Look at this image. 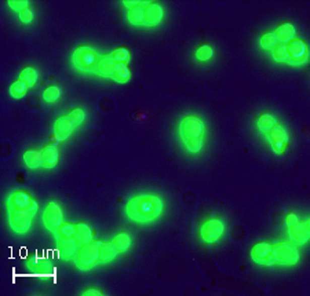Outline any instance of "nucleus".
<instances>
[{
	"label": "nucleus",
	"mask_w": 310,
	"mask_h": 296,
	"mask_svg": "<svg viewBox=\"0 0 310 296\" xmlns=\"http://www.w3.org/2000/svg\"><path fill=\"white\" fill-rule=\"evenodd\" d=\"M164 201L159 194H146V196H134L127 204V212L131 218L149 222L157 218L163 211Z\"/></svg>",
	"instance_id": "obj_1"
},
{
	"label": "nucleus",
	"mask_w": 310,
	"mask_h": 296,
	"mask_svg": "<svg viewBox=\"0 0 310 296\" xmlns=\"http://www.w3.org/2000/svg\"><path fill=\"white\" fill-rule=\"evenodd\" d=\"M99 247H101V241H90V243L80 245L78 254H76L78 267L83 270L91 269L99 260Z\"/></svg>",
	"instance_id": "obj_2"
},
{
	"label": "nucleus",
	"mask_w": 310,
	"mask_h": 296,
	"mask_svg": "<svg viewBox=\"0 0 310 296\" xmlns=\"http://www.w3.org/2000/svg\"><path fill=\"white\" fill-rule=\"evenodd\" d=\"M73 61L79 69L88 72V70H94L97 68L98 55L93 47L83 44V46H79L73 52Z\"/></svg>",
	"instance_id": "obj_3"
},
{
	"label": "nucleus",
	"mask_w": 310,
	"mask_h": 296,
	"mask_svg": "<svg viewBox=\"0 0 310 296\" xmlns=\"http://www.w3.org/2000/svg\"><path fill=\"white\" fill-rule=\"evenodd\" d=\"M9 222L11 229L17 233H26L32 226L37 209H9Z\"/></svg>",
	"instance_id": "obj_4"
},
{
	"label": "nucleus",
	"mask_w": 310,
	"mask_h": 296,
	"mask_svg": "<svg viewBox=\"0 0 310 296\" xmlns=\"http://www.w3.org/2000/svg\"><path fill=\"white\" fill-rule=\"evenodd\" d=\"M276 262L284 265H294L299 260V250L291 241H280L272 248Z\"/></svg>",
	"instance_id": "obj_5"
},
{
	"label": "nucleus",
	"mask_w": 310,
	"mask_h": 296,
	"mask_svg": "<svg viewBox=\"0 0 310 296\" xmlns=\"http://www.w3.org/2000/svg\"><path fill=\"white\" fill-rule=\"evenodd\" d=\"M226 229V224L223 219L219 218H210L207 219L206 222L202 225L200 228V233H202V239L207 244L215 243L217 240H219L225 233Z\"/></svg>",
	"instance_id": "obj_6"
},
{
	"label": "nucleus",
	"mask_w": 310,
	"mask_h": 296,
	"mask_svg": "<svg viewBox=\"0 0 310 296\" xmlns=\"http://www.w3.org/2000/svg\"><path fill=\"white\" fill-rule=\"evenodd\" d=\"M7 207L9 209H37L39 203L28 190L17 189L9 196Z\"/></svg>",
	"instance_id": "obj_7"
},
{
	"label": "nucleus",
	"mask_w": 310,
	"mask_h": 296,
	"mask_svg": "<svg viewBox=\"0 0 310 296\" xmlns=\"http://www.w3.org/2000/svg\"><path fill=\"white\" fill-rule=\"evenodd\" d=\"M43 220H44V226L51 233L55 234L59 225L64 222V209H62L61 204L58 201H54V200L47 204L44 215H43Z\"/></svg>",
	"instance_id": "obj_8"
},
{
	"label": "nucleus",
	"mask_w": 310,
	"mask_h": 296,
	"mask_svg": "<svg viewBox=\"0 0 310 296\" xmlns=\"http://www.w3.org/2000/svg\"><path fill=\"white\" fill-rule=\"evenodd\" d=\"M285 46H287V55L291 62H305L309 58V47L303 39L294 37L288 43H285Z\"/></svg>",
	"instance_id": "obj_9"
},
{
	"label": "nucleus",
	"mask_w": 310,
	"mask_h": 296,
	"mask_svg": "<svg viewBox=\"0 0 310 296\" xmlns=\"http://www.w3.org/2000/svg\"><path fill=\"white\" fill-rule=\"evenodd\" d=\"M266 135H268V138L270 139V142H272L274 151L279 152V153H283V152H284L285 146L288 143V132L285 131L283 125L276 123L270 130L266 131Z\"/></svg>",
	"instance_id": "obj_10"
},
{
	"label": "nucleus",
	"mask_w": 310,
	"mask_h": 296,
	"mask_svg": "<svg viewBox=\"0 0 310 296\" xmlns=\"http://www.w3.org/2000/svg\"><path fill=\"white\" fill-rule=\"evenodd\" d=\"M80 244L75 237H58L57 250L59 252V258L62 260H71L73 256H76Z\"/></svg>",
	"instance_id": "obj_11"
},
{
	"label": "nucleus",
	"mask_w": 310,
	"mask_h": 296,
	"mask_svg": "<svg viewBox=\"0 0 310 296\" xmlns=\"http://www.w3.org/2000/svg\"><path fill=\"white\" fill-rule=\"evenodd\" d=\"M182 131L186 136H200L204 132V123L195 114H186L181 121Z\"/></svg>",
	"instance_id": "obj_12"
},
{
	"label": "nucleus",
	"mask_w": 310,
	"mask_h": 296,
	"mask_svg": "<svg viewBox=\"0 0 310 296\" xmlns=\"http://www.w3.org/2000/svg\"><path fill=\"white\" fill-rule=\"evenodd\" d=\"M75 125L76 123L73 121L71 114H62L55 121L54 132L61 136V139H68L75 130Z\"/></svg>",
	"instance_id": "obj_13"
},
{
	"label": "nucleus",
	"mask_w": 310,
	"mask_h": 296,
	"mask_svg": "<svg viewBox=\"0 0 310 296\" xmlns=\"http://www.w3.org/2000/svg\"><path fill=\"white\" fill-rule=\"evenodd\" d=\"M288 232L291 234V237L294 241L299 243V244H305L307 243V240L310 237V230L307 224H303V222H295V224L289 225Z\"/></svg>",
	"instance_id": "obj_14"
},
{
	"label": "nucleus",
	"mask_w": 310,
	"mask_h": 296,
	"mask_svg": "<svg viewBox=\"0 0 310 296\" xmlns=\"http://www.w3.org/2000/svg\"><path fill=\"white\" fill-rule=\"evenodd\" d=\"M164 9L159 3H149L145 7V22L148 25H156L163 20Z\"/></svg>",
	"instance_id": "obj_15"
},
{
	"label": "nucleus",
	"mask_w": 310,
	"mask_h": 296,
	"mask_svg": "<svg viewBox=\"0 0 310 296\" xmlns=\"http://www.w3.org/2000/svg\"><path fill=\"white\" fill-rule=\"evenodd\" d=\"M274 36L280 43H288L291 39H294L295 33H296V28L292 22H283L277 25V28L273 31Z\"/></svg>",
	"instance_id": "obj_16"
},
{
	"label": "nucleus",
	"mask_w": 310,
	"mask_h": 296,
	"mask_svg": "<svg viewBox=\"0 0 310 296\" xmlns=\"http://www.w3.org/2000/svg\"><path fill=\"white\" fill-rule=\"evenodd\" d=\"M116 61L112 54H103L98 58L97 62V70H98L102 76H113L114 68H116Z\"/></svg>",
	"instance_id": "obj_17"
},
{
	"label": "nucleus",
	"mask_w": 310,
	"mask_h": 296,
	"mask_svg": "<svg viewBox=\"0 0 310 296\" xmlns=\"http://www.w3.org/2000/svg\"><path fill=\"white\" fill-rule=\"evenodd\" d=\"M120 251L119 248L116 247L113 241H103L101 243V247H99V260L101 263H106V262H110L113 260Z\"/></svg>",
	"instance_id": "obj_18"
},
{
	"label": "nucleus",
	"mask_w": 310,
	"mask_h": 296,
	"mask_svg": "<svg viewBox=\"0 0 310 296\" xmlns=\"http://www.w3.org/2000/svg\"><path fill=\"white\" fill-rule=\"evenodd\" d=\"M272 248H273V245L269 241H259L257 244H254V247L251 248V256L254 260L264 263V260L272 254Z\"/></svg>",
	"instance_id": "obj_19"
},
{
	"label": "nucleus",
	"mask_w": 310,
	"mask_h": 296,
	"mask_svg": "<svg viewBox=\"0 0 310 296\" xmlns=\"http://www.w3.org/2000/svg\"><path fill=\"white\" fill-rule=\"evenodd\" d=\"M75 239L78 240V243L80 245L86 244V243H90L91 239H93V229H91V225L87 224V222H78L76 224V229H75Z\"/></svg>",
	"instance_id": "obj_20"
},
{
	"label": "nucleus",
	"mask_w": 310,
	"mask_h": 296,
	"mask_svg": "<svg viewBox=\"0 0 310 296\" xmlns=\"http://www.w3.org/2000/svg\"><path fill=\"white\" fill-rule=\"evenodd\" d=\"M43 155V166L54 167L57 166L59 160V151L55 145H46L41 149Z\"/></svg>",
	"instance_id": "obj_21"
},
{
	"label": "nucleus",
	"mask_w": 310,
	"mask_h": 296,
	"mask_svg": "<svg viewBox=\"0 0 310 296\" xmlns=\"http://www.w3.org/2000/svg\"><path fill=\"white\" fill-rule=\"evenodd\" d=\"M24 160L28 164V167L31 168H37L43 164V155H41V151H37V149H33V147H28L25 152H24Z\"/></svg>",
	"instance_id": "obj_22"
},
{
	"label": "nucleus",
	"mask_w": 310,
	"mask_h": 296,
	"mask_svg": "<svg viewBox=\"0 0 310 296\" xmlns=\"http://www.w3.org/2000/svg\"><path fill=\"white\" fill-rule=\"evenodd\" d=\"M112 241L119 248L120 252H123V251L129 250L131 244H133V234L127 232V230H123V232H119L116 234Z\"/></svg>",
	"instance_id": "obj_23"
},
{
	"label": "nucleus",
	"mask_w": 310,
	"mask_h": 296,
	"mask_svg": "<svg viewBox=\"0 0 310 296\" xmlns=\"http://www.w3.org/2000/svg\"><path fill=\"white\" fill-rule=\"evenodd\" d=\"M148 3H141L129 9V21L134 25H141L145 22V6Z\"/></svg>",
	"instance_id": "obj_24"
},
{
	"label": "nucleus",
	"mask_w": 310,
	"mask_h": 296,
	"mask_svg": "<svg viewBox=\"0 0 310 296\" xmlns=\"http://www.w3.org/2000/svg\"><path fill=\"white\" fill-rule=\"evenodd\" d=\"M20 79L21 80H24L29 87H32V86H35L37 80H39V70H37L35 66L28 65V66H25V68L20 72Z\"/></svg>",
	"instance_id": "obj_25"
},
{
	"label": "nucleus",
	"mask_w": 310,
	"mask_h": 296,
	"mask_svg": "<svg viewBox=\"0 0 310 296\" xmlns=\"http://www.w3.org/2000/svg\"><path fill=\"white\" fill-rule=\"evenodd\" d=\"M130 76H131V72H130V68L127 63L123 62L116 63L113 76H112L114 80H117L120 83H126V82H129L130 80Z\"/></svg>",
	"instance_id": "obj_26"
},
{
	"label": "nucleus",
	"mask_w": 310,
	"mask_h": 296,
	"mask_svg": "<svg viewBox=\"0 0 310 296\" xmlns=\"http://www.w3.org/2000/svg\"><path fill=\"white\" fill-rule=\"evenodd\" d=\"M214 52H215V48L210 43H203L200 46L197 47L196 50V58L199 61H208L214 57Z\"/></svg>",
	"instance_id": "obj_27"
},
{
	"label": "nucleus",
	"mask_w": 310,
	"mask_h": 296,
	"mask_svg": "<svg viewBox=\"0 0 310 296\" xmlns=\"http://www.w3.org/2000/svg\"><path fill=\"white\" fill-rule=\"evenodd\" d=\"M28 89H29V86H28L24 80L17 79L16 82L11 83L10 94L14 97V98H22V97L26 94V91H28Z\"/></svg>",
	"instance_id": "obj_28"
},
{
	"label": "nucleus",
	"mask_w": 310,
	"mask_h": 296,
	"mask_svg": "<svg viewBox=\"0 0 310 296\" xmlns=\"http://www.w3.org/2000/svg\"><path fill=\"white\" fill-rule=\"evenodd\" d=\"M26 265L29 266L33 270H48L51 267V263L47 259H41L36 256H29L26 259Z\"/></svg>",
	"instance_id": "obj_29"
},
{
	"label": "nucleus",
	"mask_w": 310,
	"mask_h": 296,
	"mask_svg": "<svg viewBox=\"0 0 310 296\" xmlns=\"http://www.w3.org/2000/svg\"><path fill=\"white\" fill-rule=\"evenodd\" d=\"M75 229H76V224H73L71 220H64L59 228L55 232V236L58 237H73L75 236Z\"/></svg>",
	"instance_id": "obj_30"
},
{
	"label": "nucleus",
	"mask_w": 310,
	"mask_h": 296,
	"mask_svg": "<svg viewBox=\"0 0 310 296\" xmlns=\"http://www.w3.org/2000/svg\"><path fill=\"white\" fill-rule=\"evenodd\" d=\"M276 123H277V119H276L272 113H269V112H264V113L259 114L258 125L264 131H269L274 124H276Z\"/></svg>",
	"instance_id": "obj_31"
},
{
	"label": "nucleus",
	"mask_w": 310,
	"mask_h": 296,
	"mask_svg": "<svg viewBox=\"0 0 310 296\" xmlns=\"http://www.w3.org/2000/svg\"><path fill=\"white\" fill-rule=\"evenodd\" d=\"M62 94V87L58 84H51L48 86L44 91H43V98L46 99L47 102H54L57 101Z\"/></svg>",
	"instance_id": "obj_32"
},
{
	"label": "nucleus",
	"mask_w": 310,
	"mask_h": 296,
	"mask_svg": "<svg viewBox=\"0 0 310 296\" xmlns=\"http://www.w3.org/2000/svg\"><path fill=\"white\" fill-rule=\"evenodd\" d=\"M112 55H113L114 61H116V62H123V63L129 62L130 57H131L129 48H127V47H123V46L114 48L113 51H112Z\"/></svg>",
	"instance_id": "obj_33"
},
{
	"label": "nucleus",
	"mask_w": 310,
	"mask_h": 296,
	"mask_svg": "<svg viewBox=\"0 0 310 296\" xmlns=\"http://www.w3.org/2000/svg\"><path fill=\"white\" fill-rule=\"evenodd\" d=\"M272 55H273V58L276 61H279V62H285V61L288 59L285 43H279V44H276V46L273 47V50H272Z\"/></svg>",
	"instance_id": "obj_34"
},
{
	"label": "nucleus",
	"mask_w": 310,
	"mask_h": 296,
	"mask_svg": "<svg viewBox=\"0 0 310 296\" xmlns=\"http://www.w3.org/2000/svg\"><path fill=\"white\" fill-rule=\"evenodd\" d=\"M259 43L264 48H273L277 44V39L274 36V33L272 31H268L262 33V36L259 39Z\"/></svg>",
	"instance_id": "obj_35"
},
{
	"label": "nucleus",
	"mask_w": 310,
	"mask_h": 296,
	"mask_svg": "<svg viewBox=\"0 0 310 296\" xmlns=\"http://www.w3.org/2000/svg\"><path fill=\"white\" fill-rule=\"evenodd\" d=\"M186 146L188 149L193 153H197L203 149V135L200 136H188L186 139Z\"/></svg>",
	"instance_id": "obj_36"
},
{
	"label": "nucleus",
	"mask_w": 310,
	"mask_h": 296,
	"mask_svg": "<svg viewBox=\"0 0 310 296\" xmlns=\"http://www.w3.org/2000/svg\"><path fill=\"white\" fill-rule=\"evenodd\" d=\"M71 116H72L73 121L76 123V124H82L83 121L86 120V116H87V112H86V109L83 108V106H76V108H73L72 110H71Z\"/></svg>",
	"instance_id": "obj_37"
},
{
	"label": "nucleus",
	"mask_w": 310,
	"mask_h": 296,
	"mask_svg": "<svg viewBox=\"0 0 310 296\" xmlns=\"http://www.w3.org/2000/svg\"><path fill=\"white\" fill-rule=\"evenodd\" d=\"M20 20L22 22H25V24H29V22L33 21V18H35V11L32 10L31 7H26V9H24V10L20 11Z\"/></svg>",
	"instance_id": "obj_38"
},
{
	"label": "nucleus",
	"mask_w": 310,
	"mask_h": 296,
	"mask_svg": "<svg viewBox=\"0 0 310 296\" xmlns=\"http://www.w3.org/2000/svg\"><path fill=\"white\" fill-rule=\"evenodd\" d=\"M9 6L13 10H24L26 7H29L28 0H9Z\"/></svg>",
	"instance_id": "obj_39"
},
{
	"label": "nucleus",
	"mask_w": 310,
	"mask_h": 296,
	"mask_svg": "<svg viewBox=\"0 0 310 296\" xmlns=\"http://www.w3.org/2000/svg\"><path fill=\"white\" fill-rule=\"evenodd\" d=\"M298 220H300V216L299 213L295 212V211H289V212L285 215V224L288 225V226L295 224V222H298Z\"/></svg>",
	"instance_id": "obj_40"
},
{
	"label": "nucleus",
	"mask_w": 310,
	"mask_h": 296,
	"mask_svg": "<svg viewBox=\"0 0 310 296\" xmlns=\"http://www.w3.org/2000/svg\"><path fill=\"white\" fill-rule=\"evenodd\" d=\"M83 295L84 296H101L103 295V292H101L99 289H95V288H88V289H86V291L83 292Z\"/></svg>",
	"instance_id": "obj_41"
},
{
	"label": "nucleus",
	"mask_w": 310,
	"mask_h": 296,
	"mask_svg": "<svg viewBox=\"0 0 310 296\" xmlns=\"http://www.w3.org/2000/svg\"><path fill=\"white\" fill-rule=\"evenodd\" d=\"M50 140H51V143H50V145H55V146H57L58 143L61 142V136L54 132V134H51V135H50Z\"/></svg>",
	"instance_id": "obj_42"
},
{
	"label": "nucleus",
	"mask_w": 310,
	"mask_h": 296,
	"mask_svg": "<svg viewBox=\"0 0 310 296\" xmlns=\"http://www.w3.org/2000/svg\"><path fill=\"white\" fill-rule=\"evenodd\" d=\"M123 5L127 6L129 9H131V7H134V6L140 5V2H137V0H124Z\"/></svg>",
	"instance_id": "obj_43"
}]
</instances>
